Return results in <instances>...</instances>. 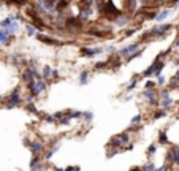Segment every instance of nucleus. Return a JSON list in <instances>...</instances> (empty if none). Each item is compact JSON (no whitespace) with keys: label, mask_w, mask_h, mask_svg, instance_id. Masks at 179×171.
Returning <instances> with one entry per match:
<instances>
[{"label":"nucleus","mask_w":179,"mask_h":171,"mask_svg":"<svg viewBox=\"0 0 179 171\" xmlns=\"http://www.w3.org/2000/svg\"><path fill=\"white\" fill-rule=\"evenodd\" d=\"M127 143H130V133H129V132H122V133H119V135H114V136L110 139L108 146H113V148L122 149Z\"/></svg>","instance_id":"nucleus-1"},{"label":"nucleus","mask_w":179,"mask_h":171,"mask_svg":"<svg viewBox=\"0 0 179 171\" xmlns=\"http://www.w3.org/2000/svg\"><path fill=\"white\" fill-rule=\"evenodd\" d=\"M141 97L143 98H146L147 100V105L152 108H157L159 105H160V100L157 98V92L154 90V89H144L143 92H141Z\"/></svg>","instance_id":"nucleus-2"},{"label":"nucleus","mask_w":179,"mask_h":171,"mask_svg":"<svg viewBox=\"0 0 179 171\" xmlns=\"http://www.w3.org/2000/svg\"><path fill=\"white\" fill-rule=\"evenodd\" d=\"M173 30V24H162V26H156L152 27L149 32L152 35V38H163L168 32Z\"/></svg>","instance_id":"nucleus-3"},{"label":"nucleus","mask_w":179,"mask_h":171,"mask_svg":"<svg viewBox=\"0 0 179 171\" xmlns=\"http://www.w3.org/2000/svg\"><path fill=\"white\" fill-rule=\"evenodd\" d=\"M22 103V98H21V87H16L7 98V108H16Z\"/></svg>","instance_id":"nucleus-4"},{"label":"nucleus","mask_w":179,"mask_h":171,"mask_svg":"<svg viewBox=\"0 0 179 171\" xmlns=\"http://www.w3.org/2000/svg\"><path fill=\"white\" fill-rule=\"evenodd\" d=\"M24 146H25L27 149H30L32 155H41V154L44 152V146H43V143H40V141L25 139V141H24Z\"/></svg>","instance_id":"nucleus-5"},{"label":"nucleus","mask_w":179,"mask_h":171,"mask_svg":"<svg viewBox=\"0 0 179 171\" xmlns=\"http://www.w3.org/2000/svg\"><path fill=\"white\" fill-rule=\"evenodd\" d=\"M65 29H68L70 32H79L83 29V22L76 18V16H68L67 22H65Z\"/></svg>","instance_id":"nucleus-6"},{"label":"nucleus","mask_w":179,"mask_h":171,"mask_svg":"<svg viewBox=\"0 0 179 171\" xmlns=\"http://www.w3.org/2000/svg\"><path fill=\"white\" fill-rule=\"evenodd\" d=\"M35 37H37L38 41H41V43H44V44H51V46H65V44H67L65 41H59V40H56V38H53V37H48V35H44V33H37Z\"/></svg>","instance_id":"nucleus-7"},{"label":"nucleus","mask_w":179,"mask_h":171,"mask_svg":"<svg viewBox=\"0 0 179 171\" xmlns=\"http://www.w3.org/2000/svg\"><path fill=\"white\" fill-rule=\"evenodd\" d=\"M140 44H141V41L138 40L136 43H133V44H129V46H124L122 49H119L117 51V54L122 57V59H125V57H129L132 53H135V51H138L140 49Z\"/></svg>","instance_id":"nucleus-8"},{"label":"nucleus","mask_w":179,"mask_h":171,"mask_svg":"<svg viewBox=\"0 0 179 171\" xmlns=\"http://www.w3.org/2000/svg\"><path fill=\"white\" fill-rule=\"evenodd\" d=\"M43 157L40 155H33L30 160V169L32 171H44V165H43Z\"/></svg>","instance_id":"nucleus-9"},{"label":"nucleus","mask_w":179,"mask_h":171,"mask_svg":"<svg viewBox=\"0 0 179 171\" xmlns=\"http://www.w3.org/2000/svg\"><path fill=\"white\" fill-rule=\"evenodd\" d=\"M101 51H103V48H81V54H83L84 57H89V59L95 57V56L100 54Z\"/></svg>","instance_id":"nucleus-10"},{"label":"nucleus","mask_w":179,"mask_h":171,"mask_svg":"<svg viewBox=\"0 0 179 171\" xmlns=\"http://www.w3.org/2000/svg\"><path fill=\"white\" fill-rule=\"evenodd\" d=\"M113 22H114V26H116V27H125L127 24L130 22V16H129V14L120 13V14H119V16L113 21Z\"/></svg>","instance_id":"nucleus-11"},{"label":"nucleus","mask_w":179,"mask_h":171,"mask_svg":"<svg viewBox=\"0 0 179 171\" xmlns=\"http://www.w3.org/2000/svg\"><path fill=\"white\" fill-rule=\"evenodd\" d=\"M21 79H22V83H24V84H29V83H32V81H35V79H37L30 67L25 68V71L21 75Z\"/></svg>","instance_id":"nucleus-12"},{"label":"nucleus","mask_w":179,"mask_h":171,"mask_svg":"<svg viewBox=\"0 0 179 171\" xmlns=\"http://www.w3.org/2000/svg\"><path fill=\"white\" fill-rule=\"evenodd\" d=\"M11 37L13 35H10V32H8V29H0V43L2 44H5V46H8L10 43H11Z\"/></svg>","instance_id":"nucleus-13"},{"label":"nucleus","mask_w":179,"mask_h":171,"mask_svg":"<svg viewBox=\"0 0 179 171\" xmlns=\"http://www.w3.org/2000/svg\"><path fill=\"white\" fill-rule=\"evenodd\" d=\"M124 8H125V11H129V13H135L136 8H138V0H125Z\"/></svg>","instance_id":"nucleus-14"},{"label":"nucleus","mask_w":179,"mask_h":171,"mask_svg":"<svg viewBox=\"0 0 179 171\" xmlns=\"http://www.w3.org/2000/svg\"><path fill=\"white\" fill-rule=\"evenodd\" d=\"M46 87H48V81H44L43 78L35 79V90H37V93H38V95H40V93H43V92L46 90Z\"/></svg>","instance_id":"nucleus-15"},{"label":"nucleus","mask_w":179,"mask_h":171,"mask_svg":"<svg viewBox=\"0 0 179 171\" xmlns=\"http://www.w3.org/2000/svg\"><path fill=\"white\" fill-rule=\"evenodd\" d=\"M152 67H154V75L156 76H159L160 75V73H162V70L165 68V60H154V62H152Z\"/></svg>","instance_id":"nucleus-16"},{"label":"nucleus","mask_w":179,"mask_h":171,"mask_svg":"<svg viewBox=\"0 0 179 171\" xmlns=\"http://www.w3.org/2000/svg\"><path fill=\"white\" fill-rule=\"evenodd\" d=\"M170 152H171V163L179 165V146H173L170 149Z\"/></svg>","instance_id":"nucleus-17"},{"label":"nucleus","mask_w":179,"mask_h":171,"mask_svg":"<svg viewBox=\"0 0 179 171\" xmlns=\"http://www.w3.org/2000/svg\"><path fill=\"white\" fill-rule=\"evenodd\" d=\"M25 111H29V113L35 114L37 117H38V116H41V117L44 116V114H43V113H41V111H40V109H38V108H37V106H35V105H33L32 102H29L27 105H25Z\"/></svg>","instance_id":"nucleus-18"},{"label":"nucleus","mask_w":179,"mask_h":171,"mask_svg":"<svg viewBox=\"0 0 179 171\" xmlns=\"http://www.w3.org/2000/svg\"><path fill=\"white\" fill-rule=\"evenodd\" d=\"M170 13H171V10H170V8H163L162 11H159V13H157L156 21H157V22H163V21L170 16Z\"/></svg>","instance_id":"nucleus-19"},{"label":"nucleus","mask_w":179,"mask_h":171,"mask_svg":"<svg viewBox=\"0 0 179 171\" xmlns=\"http://www.w3.org/2000/svg\"><path fill=\"white\" fill-rule=\"evenodd\" d=\"M53 70L54 68H51L49 65H44L43 67V73H41V75H43V79L44 81H51V78H53Z\"/></svg>","instance_id":"nucleus-20"},{"label":"nucleus","mask_w":179,"mask_h":171,"mask_svg":"<svg viewBox=\"0 0 179 171\" xmlns=\"http://www.w3.org/2000/svg\"><path fill=\"white\" fill-rule=\"evenodd\" d=\"M87 33L92 35V37H98V38H101V37H105V35H106L105 30H100L98 27H90V29L87 30Z\"/></svg>","instance_id":"nucleus-21"},{"label":"nucleus","mask_w":179,"mask_h":171,"mask_svg":"<svg viewBox=\"0 0 179 171\" xmlns=\"http://www.w3.org/2000/svg\"><path fill=\"white\" fill-rule=\"evenodd\" d=\"M173 103H174V100L171 98V97H166V98H160V108H165V109H170L171 106H173Z\"/></svg>","instance_id":"nucleus-22"},{"label":"nucleus","mask_w":179,"mask_h":171,"mask_svg":"<svg viewBox=\"0 0 179 171\" xmlns=\"http://www.w3.org/2000/svg\"><path fill=\"white\" fill-rule=\"evenodd\" d=\"M89 78H90V73H89L87 70H83V71L79 73V84H81V86H86V84L89 83Z\"/></svg>","instance_id":"nucleus-23"},{"label":"nucleus","mask_w":179,"mask_h":171,"mask_svg":"<svg viewBox=\"0 0 179 171\" xmlns=\"http://www.w3.org/2000/svg\"><path fill=\"white\" fill-rule=\"evenodd\" d=\"M166 116H168V109H165V108L156 109L154 114H152V117H154L156 120H157V119H162V117H166Z\"/></svg>","instance_id":"nucleus-24"},{"label":"nucleus","mask_w":179,"mask_h":171,"mask_svg":"<svg viewBox=\"0 0 179 171\" xmlns=\"http://www.w3.org/2000/svg\"><path fill=\"white\" fill-rule=\"evenodd\" d=\"M8 29V32H10V35H16L18 32H19V21H13L10 26L7 27Z\"/></svg>","instance_id":"nucleus-25"},{"label":"nucleus","mask_w":179,"mask_h":171,"mask_svg":"<svg viewBox=\"0 0 179 171\" xmlns=\"http://www.w3.org/2000/svg\"><path fill=\"white\" fill-rule=\"evenodd\" d=\"M59 148H60V146H59V144H56L54 148L48 149V151L44 152V157H43V158H44V160H51V157H53V155H54V154H56V152L59 151Z\"/></svg>","instance_id":"nucleus-26"},{"label":"nucleus","mask_w":179,"mask_h":171,"mask_svg":"<svg viewBox=\"0 0 179 171\" xmlns=\"http://www.w3.org/2000/svg\"><path fill=\"white\" fill-rule=\"evenodd\" d=\"M119 152H120V149L113 148V146H106V157H108V158H113V157L117 155Z\"/></svg>","instance_id":"nucleus-27"},{"label":"nucleus","mask_w":179,"mask_h":171,"mask_svg":"<svg viewBox=\"0 0 179 171\" xmlns=\"http://www.w3.org/2000/svg\"><path fill=\"white\" fill-rule=\"evenodd\" d=\"M71 120H73V119H71L65 111H64V116H62L60 119H57V122H59L60 125H70V124H71Z\"/></svg>","instance_id":"nucleus-28"},{"label":"nucleus","mask_w":179,"mask_h":171,"mask_svg":"<svg viewBox=\"0 0 179 171\" xmlns=\"http://www.w3.org/2000/svg\"><path fill=\"white\" fill-rule=\"evenodd\" d=\"M170 143V139H168V136H166V130H160L159 132V144H168Z\"/></svg>","instance_id":"nucleus-29"},{"label":"nucleus","mask_w":179,"mask_h":171,"mask_svg":"<svg viewBox=\"0 0 179 171\" xmlns=\"http://www.w3.org/2000/svg\"><path fill=\"white\" fill-rule=\"evenodd\" d=\"M68 7H70L68 0H59V2H57V13H60V11H65V10H68Z\"/></svg>","instance_id":"nucleus-30"},{"label":"nucleus","mask_w":179,"mask_h":171,"mask_svg":"<svg viewBox=\"0 0 179 171\" xmlns=\"http://www.w3.org/2000/svg\"><path fill=\"white\" fill-rule=\"evenodd\" d=\"M65 113H67L71 119H83V114H84V113H81V111H74V109H67Z\"/></svg>","instance_id":"nucleus-31"},{"label":"nucleus","mask_w":179,"mask_h":171,"mask_svg":"<svg viewBox=\"0 0 179 171\" xmlns=\"http://www.w3.org/2000/svg\"><path fill=\"white\" fill-rule=\"evenodd\" d=\"M38 29L33 26V24H29V26H25V33H27L29 37H33V35H37L38 32H37Z\"/></svg>","instance_id":"nucleus-32"},{"label":"nucleus","mask_w":179,"mask_h":171,"mask_svg":"<svg viewBox=\"0 0 179 171\" xmlns=\"http://www.w3.org/2000/svg\"><path fill=\"white\" fill-rule=\"evenodd\" d=\"M141 53H143V49H138V51H135V53H132V54H130L129 57H125V59H124V62H125V63H129V62H132L133 59H136V57H140V56H141Z\"/></svg>","instance_id":"nucleus-33"},{"label":"nucleus","mask_w":179,"mask_h":171,"mask_svg":"<svg viewBox=\"0 0 179 171\" xmlns=\"http://www.w3.org/2000/svg\"><path fill=\"white\" fill-rule=\"evenodd\" d=\"M141 128H143V125H141V124H130V127L127 128L125 132H129V133H138Z\"/></svg>","instance_id":"nucleus-34"},{"label":"nucleus","mask_w":179,"mask_h":171,"mask_svg":"<svg viewBox=\"0 0 179 171\" xmlns=\"http://www.w3.org/2000/svg\"><path fill=\"white\" fill-rule=\"evenodd\" d=\"M108 65H110V60H101V62H97V63L94 65V68L98 71V70H105V68H108Z\"/></svg>","instance_id":"nucleus-35"},{"label":"nucleus","mask_w":179,"mask_h":171,"mask_svg":"<svg viewBox=\"0 0 179 171\" xmlns=\"http://www.w3.org/2000/svg\"><path fill=\"white\" fill-rule=\"evenodd\" d=\"M136 86H138V79H136V76H133V78H132V81H130L129 84H127V92H132Z\"/></svg>","instance_id":"nucleus-36"},{"label":"nucleus","mask_w":179,"mask_h":171,"mask_svg":"<svg viewBox=\"0 0 179 171\" xmlns=\"http://www.w3.org/2000/svg\"><path fill=\"white\" fill-rule=\"evenodd\" d=\"M168 89L170 90H173V89H179V78H173V79H170V84H168Z\"/></svg>","instance_id":"nucleus-37"},{"label":"nucleus","mask_w":179,"mask_h":171,"mask_svg":"<svg viewBox=\"0 0 179 171\" xmlns=\"http://www.w3.org/2000/svg\"><path fill=\"white\" fill-rule=\"evenodd\" d=\"M41 119L46 122V124H56V122H57L56 117H54V114H46V116H43Z\"/></svg>","instance_id":"nucleus-38"},{"label":"nucleus","mask_w":179,"mask_h":171,"mask_svg":"<svg viewBox=\"0 0 179 171\" xmlns=\"http://www.w3.org/2000/svg\"><path fill=\"white\" fill-rule=\"evenodd\" d=\"M151 38H152V35H151V32H149V30L140 35V41H141V43H149V40H151Z\"/></svg>","instance_id":"nucleus-39"},{"label":"nucleus","mask_w":179,"mask_h":171,"mask_svg":"<svg viewBox=\"0 0 179 171\" xmlns=\"http://www.w3.org/2000/svg\"><path fill=\"white\" fill-rule=\"evenodd\" d=\"M83 119H84L86 124H90L92 119H94V113H92V111H86V113L83 114Z\"/></svg>","instance_id":"nucleus-40"},{"label":"nucleus","mask_w":179,"mask_h":171,"mask_svg":"<svg viewBox=\"0 0 179 171\" xmlns=\"http://www.w3.org/2000/svg\"><path fill=\"white\" fill-rule=\"evenodd\" d=\"M11 22H13V18H11V16H8V18H5L3 21H0V27H3V29H7V27L10 26Z\"/></svg>","instance_id":"nucleus-41"},{"label":"nucleus","mask_w":179,"mask_h":171,"mask_svg":"<svg viewBox=\"0 0 179 171\" xmlns=\"http://www.w3.org/2000/svg\"><path fill=\"white\" fill-rule=\"evenodd\" d=\"M156 152H157V144H156V143H152V144L149 146V148H147L146 154H147V155H154Z\"/></svg>","instance_id":"nucleus-42"},{"label":"nucleus","mask_w":179,"mask_h":171,"mask_svg":"<svg viewBox=\"0 0 179 171\" xmlns=\"http://www.w3.org/2000/svg\"><path fill=\"white\" fill-rule=\"evenodd\" d=\"M138 30H140L138 27H132V29H129V30H124V37H125V38H129V37H132L133 33H136Z\"/></svg>","instance_id":"nucleus-43"},{"label":"nucleus","mask_w":179,"mask_h":171,"mask_svg":"<svg viewBox=\"0 0 179 171\" xmlns=\"http://www.w3.org/2000/svg\"><path fill=\"white\" fill-rule=\"evenodd\" d=\"M143 171H156V165L152 163V162H149V163H146L143 166Z\"/></svg>","instance_id":"nucleus-44"},{"label":"nucleus","mask_w":179,"mask_h":171,"mask_svg":"<svg viewBox=\"0 0 179 171\" xmlns=\"http://www.w3.org/2000/svg\"><path fill=\"white\" fill-rule=\"evenodd\" d=\"M141 122H143V116L141 114H136V116L132 117V124H141Z\"/></svg>","instance_id":"nucleus-45"},{"label":"nucleus","mask_w":179,"mask_h":171,"mask_svg":"<svg viewBox=\"0 0 179 171\" xmlns=\"http://www.w3.org/2000/svg\"><path fill=\"white\" fill-rule=\"evenodd\" d=\"M159 95H160V98H166V97H171V95H170V89H162Z\"/></svg>","instance_id":"nucleus-46"},{"label":"nucleus","mask_w":179,"mask_h":171,"mask_svg":"<svg viewBox=\"0 0 179 171\" xmlns=\"http://www.w3.org/2000/svg\"><path fill=\"white\" fill-rule=\"evenodd\" d=\"M152 2H154V5H149L151 10H152V8H159V7H162V3L165 2V0H152Z\"/></svg>","instance_id":"nucleus-47"},{"label":"nucleus","mask_w":179,"mask_h":171,"mask_svg":"<svg viewBox=\"0 0 179 171\" xmlns=\"http://www.w3.org/2000/svg\"><path fill=\"white\" fill-rule=\"evenodd\" d=\"M156 86H157V83H154V81H146L144 89H156Z\"/></svg>","instance_id":"nucleus-48"},{"label":"nucleus","mask_w":179,"mask_h":171,"mask_svg":"<svg viewBox=\"0 0 179 171\" xmlns=\"http://www.w3.org/2000/svg\"><path fill=\"white\" fill-rule=\"evenodd\" d=\"M157 84H159V86L166 84V78H165V76H162V75H159V76H157Z\"/></svg>","instance_id":"nucleus-49"},{"label":"nucleus","mask_w":179,"mask_h":171,"mask_svg":"<svg viewBox=\"0 0 179 171\" xmlns=\"http://www.w3.org/2000/svg\"><path fill=\"white\" fill-rule=\"evenodd\" d=\"M105 51H106V53H110V54H113V53H116V48H114V44H110V46H106V48H105Z\"/></svg>","instance_id":"nucleus-50"},{"label":"nucleus","mask_w":179,"mask_h":171,"mask_svg":"<svg viewBox=\"0 0 179 171\" xmlns=\"http://www.w3.org/2000/svg\"><path fill=\"white\" fill-rule=\"evenodd\" d=\"M79 169H81L79 166H67L65 168V171H79Z\"/></svg>","instance_id":"nucleus-51"},{"label":"nucleus","mask_w":179,"mask_h":171,"mask_svg":"<svg viewBox=\"0 0 179 171\" xmlns=\"http://www.w3.org/2000/svg\"><path fill=\"white\" fill-rule=\"evenodd\" d=\"M132 98H133V95H132V93H129V95H125L122 100H124V102H129V100H132Z\"/></svg>","instance_id":"nucleus-52"},{"label":"nucleus","mask_w":179,"mask_h":171,"mask_svg":"<svg viewBox=\"0 0 179 171\" xmlns=\"http://www.w3.org/2000/svg\"><path fill=\"white\" fill-rule=\"evenodd\" d=\"M177 46H179V37H177V38L174 40V43H173V48H177Z\"/></svg>","instance_id":"nucleus-53"},{"label":"nucleus","mask_w":179,"mask_h":171,"mask_svg":"<svg viewBox=\"0 0 179 171\" xmlns=\"http://www.w3.org/2000/svg\"><path fill=\"white\" fill-rule=\"evenodd\" d=\"M130 171H143V168H140V166H133Z\"/></svg>","instance_id":"nucleus-54"},{"label":"nucleus","mask_w":179,"mask_h":171,"mask_svg":"<svg viewBox=\"0 0 179 171\" xmlns=\"http://www.w3.org/2000/svg\"><path fill=\"white\" fill-rule=\"evenodd\" d=\"M156 171H165V163H163L160 168H156Z\"/></svg>","instance_id":"nucleus-55"},{"label":"nucleus","mask_w":179,"mask_h":171,"mask_svg":"<svg viewBox=\"0 0 179 171\" xmlns=\"http://www.w3.org/2000/svg\"><path fill=\"white\" fill-rule=\"evenodd\" d=\"M53 169H54V171H65V168H59V166H54Z\"/></svg>","instance_id":"nucleus-56"},{"label":"nucleus","mask_w":179,"mask_h":171,"mask_svg":"<svg viewBox=\"0 0 179 171\" xmlns=\"http://www.w3.org/2000/svg\"><path fill=\"white\" fill-rule=\"evenodd\" d=\"M165 171H171V166H170V163H165Z\"/></svg>","instance_id":"nucleus-57"},{"label":"nucleus","mask_w":179,"mask_h":171,"mask_svg":"<svg viewBox=\"0 0 179 171\" xmlns=\"http://www.w3.org/2000/svg\"><path fill=\"white\" fill-rule=\"evenodd\" d=\"M176 78H179V68H177V71H176Z\"/></svg>","instance_id":"nucleus-58"},{"label":"nucleus","mask_w":179,"mask_h":171,"mask_svg":"<svg viewBox=\"0 0 179 171\" xmlns=\"http://www.w3.org/2000/svg\"><path fill=\"white\" fill-rule=\"evenodd\" d=\"M0 8H2V3H0Z\"/></svg>","instance_id":"nucleus-59"},{"label":"nucleus","mask_w":179,"mask_h":171,"mask_svg":"<svg viewBox=\"0 0 179 171\" xmlns=\"http://www.w3.org/2000/svg\"><path fill=\"white\" fill-rule=\"evenodd\" d=\"M0 100H2V97H0Z\"/></svg>","instance_id":"nucleus-60"}]
</instances>
